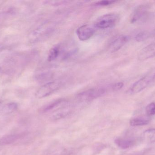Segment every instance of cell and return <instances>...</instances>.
<instances>
[{
	"mask_svg": "<svg viewBox=\"0 0 155 155\" xmlns=\"http://www.w3.org/2000/svg\"><path fill=\"white\" fill-rule=\"evenodd\" d=\"M155 81V74L143 76L134 83L127 91L129 95L138 93L146 88L152 82Z\"/></svg>",
	"mask_w": 155,
	"mask_h": 155,
	"instance_id": "1",
	"label": "cell"
},
{
	"mask_svg": "<svg viewBox=\"0 0 155 155\" xmlns=\"http://www.w3.org/2000/svg\"><path fill=\"white\" fill-rule=\"evenodd\" d=\"M120 19L118 15L115 13H109L100 16L96 21L95 25L100 29L112 28L118 22Z\"/></svg>",
	"mask_w": 155,
	"mask_h": 155,
	"instance_id": "2",
	"label": "cell"
},
{
	"mask_svg": "<svg viewBox=\"0 0 155 155\" xmlns=\"http://www.w3.org/2000/svg\"><path fill=\"white\" fill-rule=\"evenodd\" d=\"M106 92V90L104 87L92 88L81 92L78 94L77 97L81 102H89L102 96Z\"/></svg>",
	"mask_w": 155,
	"mask_h": 155,
	"instance_id": "3",
	"label": "cell"
},
{
	"mask_svg": "<svg viewBox=\"0 0 155 155\" xmlns=\"http://www.w3.org/2000/svg\"><path fill=\"white\" fill-rule=\"evenodd\" d=\"M61 85L60 82L56 81L47 83L38 89L35 93V96L38 98L47 97L58 90Z\"/></svg>",
	"mask_w": 155,
	"mask_h": 155,
	"instance_id": "4",
	"label": "cell"
},
{
	"mask_svg": "<svg viewBox=\"0 0 155 155\" xmlns=\"http://www.w3.org/2000/svg\"><path fill=\"white\" fill-rule=\"evenodd\" d=\"M71 112V107L66 101L50 113L51 118L54 121L60 120L70 115Z\"/></svg>",
	"mask_w": 155,
	"mask_h": 155,
	"instance_id": "5",
	"label": "cell"
},
{
	"mask_svg": "<svg viewBox=\"0 0 155 155\" xmlns=\"http://www.w3.org/2000/svg\"><path fill=\"white\" fill-rule=\"evenodd\" d=\"M94 29L88 25H81L76 31L78 39L82 41H87L90 39L94 35Z\"/></svg>",
	"mask_w": 155,
	"mask_h": 155,
	"instance_id": "6",
	"label": "cell"
},
{
	"mask_svg": "<svg viewBox=\"0 0 155 155\" xmlns=\"http://www.w3.org/2000/svg\"><path fill=\"white\" fill-rule=\"evenodd\" d=\"M155 56V43L150 44L144 47L139 52L137 56L138 60L144 61Z\"/></svg>",
	"mask_w": 155,
	"mask_h": 155,
	"instance_id": "7",
	"label": "cell"
},
{
	"mask_svg": "<svg viewBox=\"0 0 155 155\" xmlns=\"http://www.w3.org/2000/svg\"><path fill=\"white\" fill-rule=\"evenodd\" d=\"M147 7L144 5H138L131 14L130 22L131 23H135L143 19L146 15Z\"/></svg>",
	"mask_w": 155,
	"mask_h": 155,
	"instance_id": "8",
	"label": "cell"
},
{
	"mask_svg": "<svg viewBox=\"0 0 155 155\" xmlns=\"http://www.w3.org/2000/svg\"><path fill=\"white\" fill-rule=\"evenodd\" d=\"M129 37L127 35H121L116 38L109 44L108 49L111 52H115L120 50L129 41Z\"/></svg>",
	"mask_w": 155,
	"mask_h": 155,
	"instance_id": "9",
	"label": "cell"
},
{
	"mask_svg": "<svg viewBox=\"0 0 155 155\" xmlns=\"http://www.w3.org/2000/svg\"><path fill=\"white\" fill-rule=\"evenodd\" d=\"M66 101V100L64 99H59L53 101L43 107L41 112L42 113H50L51 112H52Z\"/></svg>",
	"mask_w": 155,
	"mask_h": 155,
	"instance_id": "10",
	"label": "cell"
},
{
	"mask_svg": "<svg viewBox=\"0 0 155 155\" xmlns=\"http://www.w3.org/2000/svg\"><path fill=\"white\" fill-rule=\"evenodd\" d=\"M22 134L9 135L3 136L0 139V145H6L13 143L21 137Z\"/></svg>",
	"mask_w": 155,
	"mask_h": 155,
	"instance_id": "11",
	"label": "cell"
},
{
	"mask_svg": "<svg viewBox=\"0 0 155 155\" xmlns=\"http://www.w3.org/2000/svg\"><path fill=\"white\" fill-rule=\"evenodd\" d=\"M115 143L120 148L126 149L133 147L134 144L135 142L134 140L131 139L118 138L115 139Z\"/></svg>",
	"mask_w": 155,
	"mask_h": 155,
	"instance_id": "12",
	"label": "cell"
},
{
	"mask_svg": "<svg viewBox=\"0 0 155 155\" xmlns=\"http://www.w3.org/2000/svg\"><path fill=\"white\" fill-rule=\"evenodd\" d=\"M150 122V119L147 117H138L132 118L130 121L131 126H137L146 125Z\"/></svg>",
	"mask_w": 155,
	"mask_h": 155,
	"instance_id": "13",
	"label": "cell"
},
{
	"mask_svg": "<svg viewBox=\"0 0 155 155\" xmlns=\"http://www.w3.org/2000/svg\"><path fill=\"white\" fill-rule=\"evenodd\" d=\"M144 139L147 142L149 143H153L155 142V129H147L143 133Z\"/></svg>",
	"mask_w": 155,
	"mask_h": 155,
	"instance_id": "14",
	"label": "cell"
},
{
	"mask_svg": "<svg viewBox=\"0 0 155 155\" xmlns=\"http://www.w3.org/2000/svg\"><path fill=\"white\" fill-rule=\"evenodd\" d=\"M60 53V48L59 46H55L53 47L50 50L48 54V61L49 62H52L54 61L58 57Z\"/></svg>",
	"mask_w": 155,
	"mask_h": 155,
	"instance_id": "15",
	"label": "cell"
},
{
	"mask_svg": "<svg viewBox=\"0 0 155 155\" xmlns=\"http://www.w3.org/2000/svg\"><path fill=\"white\" fill-rule=\"evenodd\" d=\"M18 107V105L16 103H9L5 105L2 109L3 113L5 114H9L15 111Z\"/></svg>",
	"mask_w": 155,
	"mask_h": 155,
	"instance_id": "16",
	"label": "cell"
},
{
	"mask_svg": "<svg viewBox=\"0 0 155 155\" xmlns=\"http://www.w3.org/2000/svg\"><path fill=\"white\" fill-rule=\"evenodd\" d=\"M150 36H151V33L147 31H143L137 34L135 38L137 42H140L147 40Z\"/></svg>",
	"mask_w": 155,
	"mask_h": 155,
	"instance_id": "17",
	"label": "cell"
},
{
	"mask_svg": "<svg viewBox=\"0 0 155 155\" xmlns=\"http://www.w3.org/2000/svg\"><path fill=\"white\" fill-rule=\"evenodd\" d=\"M146 112L148 116L155 115V103H151L146 107Z\"/></svg>",
	"mask_w": 155,
	"mask_h": 155,
	"instance_id": "18",
	"label": "cell"
},
{
	"mask_svg": "<svg viewBox=\"0 0 155 155\" xmlns=\"http://www.w3.org/2000/svg\"><path fill=\"white\" fill-rule=\"evenodd\" d=\"M124 86V83L122 82H118V83H115L113 84L111 86V89L114 91H117L120 90V89L123 88Z\"/></svg>",
	"mask_w": 155,
	"mask_h": 155,
	"instance_id": "19",
	"label": "cell"
},
{
	"mask_svg": "<svg viewBox=\"0 0 155 155\" xmlns=\"http://www.w3.org/2000/svg\"><path fill=\"white\" fill-rule=\"evenodd\" d=\"M67 1H47L45 2V3L51 5H59L67 3Z\"/></svg>",
	"mask_w": 155,
	"mask_h": 155,
	"instance_id": "20",
	"label": "cell"
},
{
	"mask_svg": "<svg viewBox=\"0 0 155 155\" xmlns=\"http://www.w3.org/2000/svg\"><path fill=\"white\" fill-rule=\"evenodd\" d=\"M115 1H101L97 2L96 3L95 5H99V6H105V5H109L114 3L115 2Z\"/></svg>",
	"mask_w": 155,
	"mask_h": 155,
	"instance_id": "21",
	"label": "cell"
},
{
	"mask_svg": "<svg viewBox=\"0 0 155 155\" xmlns=\"http://www.w3.org/2000/svg\"><path fill=\"white\" fill-rule=\"evenodd\" d=\"M50 77V75L48 74V73H47L40 75L39 76H38V77H39V79H40L41 81H42V80H46L47 78H49V77Z\"/></svg>",
	"mask_w": 155,
	"mask_h": 155,
	"instance_id": "22",
	"label": "cell"
}]
</instances>
